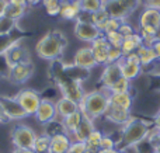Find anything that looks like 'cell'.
Returning a JSON list of instances; mask_svg holds the SVG:
<instances>
[{
  "instance_id": "obj_4",
  "label": "cell",
  "mask_w": 160,
  "mask_h": 153,
  "mask_svg": "<svg viewBox=\"0 0 160 153\" xmlns=\"http://www.w3.org/2000/svg\"><path fill=\"white\" fill-rule=\"evenodd\" d=\"M142 4L143 0H104L102 7L108 11L110 17L127 21L128 17L132 16Z\"/></svg>"
},
{
  "instance_id": "obj_5",
  "label": "cell",
  "mask_w": 160,
  "mask_h": 153,
  "mask_svg": "<svg viewBox=\"0 0 160 153\" xmlns=\"http://www.w3.org/2000/svg\"><path fill=\"white\" fill-rule=\"evenodd\" d=\"M11 143L17 149H32L37 134L32 128L27 125H16L11 129Z\"/></svg>"
},
{
  "instance_id": "obj_40",
  "label": "cell",
  "mask_w": 160,
  "mask_h": 153,
  "mask_svg": "<svg viewBox=\"0 0 160 153\" xmlns=\"http://www.w3.org/2000/svg\"><path fill=\"white\" fill-rule=\"evenodd\" d=\"M87 146H86V142H72L69 151L72 153H84Z\"/></svg>"
},
{
  "instance_id": "obj_15",
  "label": "cell",
  "mask_w": 160,
  "mask_h": 153,
  "mask_svg": "<svg viewBox=\"0 0 160 153\" xmlns=\"http://www.w3.org/2000/svg\"><path fill=\"white\" fill-rule=\"evenodd\" d=\"M104 118L107 121L112 124H117V125H125V124L129 121L131 118V111L129 110H125L122 107L118 106H114V104H108L107 110L104 112Z\"/></svg>"
},
{
  "instance_id": "obj_28",
  "label": "cell",
  "mask_w": 160,
  "mask_h": 153,
  "mask_svg": "<svg viewBox=\"0 0 160 153\" xmlns=\"http://www.w3.org/2000/svg\"><path fill=\"white\" fill-rule=\"evenodd\" d=\"M102 136H104V134H102L100 129H97V128L94 129V131L88 135L87 141H86V146H87L88 151L97 153V151L100 149V142H101Z\"/></svg>"
},
{
  "instance_id": "obj_35",
  "label": "cell",
  "mask_w": 160,
  "mask_h": 153,
  "mask_svg": "<svg viewBox=\"0 0 160 153\" xmlns=\"http://www.w3.org/2000/svg\"><path fill=\"white\" fill-rule=\"evenodd\" d=\"M25 11H27L25 7H20V6H14V4H10V3H8L7 8H6V11H4V16H7V17H10V18L18 21L21 17H24Z\"/></svg>"
},
{
  "instance_id": "obj_32",
  "label": "cell",
  "mask_w": 160,
  "mask_h": 153,
  "mask_svg": "<svg viewBox=\"0 0 160 153\" xmlns=\"http://www.w3.org/2000/svg\"><path fill=\"white\" fill-rule=\"evenodd\" d=\"M41 4L45 7L47 14L55 17V16H59L62 0H41Z\"/></svg>"
},
{
  "instance_id": "obj_53",
  "label": "cell",
  "mask_w": 160,
  "mask_h": 153,
  "mask_svg": "<svg viewBox=\"0 0 160 153\" xmlns=\"http://www.w3.org/2000/svg\"><path fill=\"white\" fill-rule=\"evenodd\" d=\"M66 153H72V152H70V151H68V152H66Z\"/></svg>"
},
{
  "instance_id": "obj_43",
  "label": "cell",
  "mask_w": 160,
  "mask_h": 153,
  "mask_svg": "<svg viewBox=\"0 0 160 153\" xmlns=\"http://www.w3.org/2000/svg\"><path fill=\"white\" fill-rule=\"evenodd\" d=\"M8 3H10V4H14V6H20V7L28 8L27 0H8Z\"/></svg>"
},
{
  "instance_id": "obj_52",
  "label": "cell",
  "mask_w": 160,
  "mask_h": 153,
  "mask_svg": "<svg viewBox=\"0 0 160 153\" xmlns=\"http://www.w3.org/2000/svg\"><path fill=\"white\" fill-rule=\"evenodd\" d=\"M158 39H160V28H159V32H158Z\"/></svg>"
},
{
  "instance_id": "obj_21",
  "label": "cell",
  "mask_w": 160,
  "mask_h": 153,
  "mask_svg": "<svg viewBox=\"0 0 160 153\" xmlns=\"http://www.w3.org/2000/svg\"><path fill=\"white\" fill-rule=\"evenodd\" d=\"M56 106V115H58V120L68 117V115L73 114L79 110V103L70 100L68 97H61L58 101L55 103Z\"/></svg>"
},
{
  "instance_id": "obj_1",
  "label": "cell",
  "mask_w": 160,
  "mask_h": 153,
  "mask_svg": "<svg viewBox=\"0 0 160 153\" xmlns=\"http://www.w3.org/2000/svg\"><path fill=\"white\" fill-rule=\"evenodd\" d=\"M150 124L146 121L141 120V118H133L131 117L125 125H122L121 129V139L117 143V149L118 151H128L135 146H138L142 141L148 138V134L150 131Z\"/></svg>"
},
{
  "instance_id": "obj_36",
  "label": "cell",
  "mask_w": 160,
  "mask_h": 153,
  "mask_svg": "<svg viewBox=\"0 0 160 153\" xmlns=\"http://www.w3.org/2000/svg\"><path fill=\"white\" fill-rule=\"evenodd\" d=\"M105 38L110 42V45L112 48H121L122 42H124V35H122L119 31H114V32L105 34Z\"/></svg>"
},
{
  "instance_id": "obj_7",
  "label": "cell",
  "mask_w": 160,
  "mask_h": 153,
  "mask_svg": "<svg viewBox=\"0 0 160 153\" xmlns=\"http://www.w3.org/2000/svg\"><path fill=\"white\" fill-rule=\"evenodd\" d=\"M75 35L78 37V39L83 42H93L94 39H97L98 37L102 35V32L90 21V20H83L79 18L76 20L75 24Z\"/></svg>"
},
{
  "instance_id": "obj_26",
  "label": "cell",
  "mask_w": 160,
  "mask_h": 153,
  "mask_svg": "<svg viewBox=\"0 0 160 153\" xmlns=\"http://www.w3.org/2000/svg\"><path fill=\"white\" fill-rule=\"evenodd\" d=\"M136 53L141 58V65L142 67L149 66V65H153L156 61H158V55L155 53V51L152 49V47H146V45H142L136 49Z\"/></svg>"
},
{
  "instance_id": "obj_8",
  "label": "cell",
  "mask_w": 160,
  "mask_h": 153,
  "mask_svg": "<svg viewBox=\"0 0 160 153\" xmlns=\"http://www.w3.org/2000/svg\"><path fill=\"white\" fill-rule=\"evenodd\" d=\"M58 84H59V87H61L62 97H68V98H70V100L76 101V103H80L82 98L84 97V94H86L82 89L80 81L69 79L68 76H65L63 79L58 80Z\"/></svg>"
},
{
  "instance_id": "obj_11",
  "label": "cell",
  "mask_w": 160,
  "mask_h": 153,
  "mask_svg": "<svg viewBox=\"0 0 160 153\" xmlns=\"http://www.w3.org/2000/svg\"><path fill=\"white\" fill-rule=\"evenodd\" d=\"M35 118L38 122L44 124V125L58 120L55 103H52V101L48 100V98H42L41 104H39L38 110H37V112H35Z\"/></svg>"
},
{
  "instance_id": "obj_47",
  "label": "cell",
  "mask_w": 160,
  "mask_h": 153,
  "mask_svg": "<svg viewBox=\"0 0 160 153\" xmlns=\"http://www.w3.org/2000/svg\"><path fill=\"white\" fill-rule=\"evenodd\" d=\"M118 149H98L97 153H117Z\"/></svg>"
},
{
  "instance_id": "obj_16",
  "label": "cell",
  "mask_w": 160,
  "mask_h": 153,
  "mask_svg": "<svg viewBox=\"0 0 160 153\" xmlns=\"http://www.w3.org/2000/svg\"><path fill=\"white\" fill-rule=\"evenodd\" d=\"M119 77H122L119 62H117V63H108L104 66V70H102L101 76H100V83H101L102 89L108 90Z\"/></svg>"
},
{
  "instance_id": "obj_33",
  "label": "cell",
  "mask_w": 160,
  "mask_h": 153,
  "mask_svg": "<svg viewBox=\"0 0 160 153\" xmlns=\"http://www.w3.org/2000/svg\"><path fill=\"white\" fill-rule=\"evenodd\" d=\"M88 16H90V21L93 22L98 30H100V27H101V25L104 24L108 18H110V14H108V11L105 10L104 7L100 8L98 11H96V13H93V14H88Z\"/></svg>"
},
{
  "instance_id": "obj_25",
  "label": "cell",
  "mask_w": 160,
  "mask_h": 153,
  "mask_svg": "<svg viewBox=\"0 0 160 153\" xmlns=\"http://www.w3.org/2000/svg\"><path fill=\"white\" fill-rule=\"evenodd\" d=\"M110 103L131 111V108L133 106V97L131 94V91L129 93H115V94H110Z\"/></svg>"
},
{
  "instance_id": "obj_19",
  "label": "cell",
  "mask_w": 160,
  "mask_h": 153,
  "mask_svg": "<svg viewBox=\"0 0 160 153\" xmlns=\"http://www.w3.org/2000/svg\"><path fill=\"white\" fill-rule=\"evenodd\" d=\"M82 13L79 0H65L61 4L59 17L62 20H78Z\"/></svg>"
},
{
  "instance_id": "obj_49",
  "label": "cell",
  "mask_w": 160,
  "mask_h": 153,
  "mask_svg": "<svg viewBox=\"0 0 160 153\" xmlns=\"http://www.w3.org/2000/svg\"><path fill=\"white\" fill-rule=\"evenodd\" d=\"M155 126H158V128H160V112H159V115L156 117V120H155Z\"/></svg>"
},
{
  "instance_id": "obj_29",
  "label": "cell",
  "mask_w": 160,
  "mask_h": 153,
  "mask_svg": "<svg viewBox=\"0 0 160 153\" xmlns=\"http://www.w3.org/2000/svg\"><path fill=\"white\" fill-rule=\"evenodd\" d=\"M17 25V21L7 16H0V37H10V34L14 31Z\"/></svg>"
},
{
  "instance_id": "obj_22",
  "label": "cell",
  "mask_w": 160,
  "mask_h": 153,
  "mask_svg": "<svg viewBox=\"0 0 160 153\" xmlns=\"http://www.w3.org/2000/svg\"><path fill=\"white\" fill-rule=\"evenodd\" d=\"M119 66H121L122 77L128 79L129 81L135 80V79L142 73V69H143L142 65L133 63V62H129V61H127V59H124V58L119 61Z\"/></svg>"
},
{
  "instance_id": "obj_18",
  "label": "cell",
  "mask_w": 160,
  "mask_h": 153,
  "mask_svg": "<svg viewBox=\"0 0 160 153\" xmlns=\"http://www.w3.org/2000/svg\"><path fill=\"white\" fill-rule=\"evenodd\" d=\"M138 27H156L160 28V10L156 8L143 7L142 13L139 14L138 20Z\"/></svg>"
},
{
  "instance_id": "obj_30",
  "label": "cell",
  "mask_w": 160,
  "mask_h": 153,
  "mask_svg": "<svg viewBox=\"0 0 160 153\" xmlns=\"http://www.w3.org/2000/svg\"><path fill=\"white\" fill-rule=\"evenodd\" d=\"M79 3H80L82 11L86 14L96 13V11H98L104 6V0H79Z\"/></svg>"
},
{
  "instance_id": "obj_13",
  "label": "cell",
  "mask_w": 160,
  "mask_h": 153,
  "mask_svg": "<svg viewBox=\"0 0 160 153\" xmlns=\"http://www.w3.org/2000/svg\"><path fill=\"white\" fill-rule=\"evenodd\" d=\"M32 72H34V67L31 65V62H22V63H17L10 67L8 77L14 83L22 84L32 76Z\"/></svg>"
},
{
  "instance_id": "obj_24",
  "label": "cell",
  "mask_w": 160,
  "mask_h": 153,
  "mask_svg": "<svg viewBox=\"0 0 160 153\" xmlns=\"http://www.w3.org/2000/svg\"><path fill=\"white\" fill-rule=\"evenodd\" d=\"M83 117H84V115L82 114V111L78 110V111L73 112V114H70V115H68V117L62 118L61 124H62V126H63L65 132H66V134H69V135H72L73 132L78 129V126L80 125Z\"/></svg>"
},
{
  "instance_id": "obj_46",
  "label": "cell",
  "mask_w": 160,
  "mask_h": 153,
  "mask_svg": "<svg viewBox=\"0 0 160 153\" xmlns=\"http://www.w3.org/2000/svg\"><path fill=\"white\" fill-rule=\"evenodd\" d=\"M8 6V0H0V16H3Z\"/></svg>"
},
{
  "instance_id": "obj_39",
  "label": "cell",
  "mask_w": 160,
  "mask_h": 153,
  "mask_svg": "<svg viewBox=\"0 0 160 153\" xmlns=\"http://www.w3.org/2000/svg\"><path fill=\"white\" fill-rule=\"evenodd\" d=\"M100 149H117V142L108 135H104L100 142Z\"/></svg>"
},
{
  "instance_id": "obj_17",
  "label": "cell",
  "mask_w": 160,
  "mask_h": 153,
  "mask_svg": "<svg viewBox=\"0 0 160 153\" xmlns=\"http://www.w3.org/2000/svg\"><path fill=\"white\" fill-rule=\"evenodd\" d=\"M72 136L66 132L55 134L51 136V148L49 153H66L72 145Z\"/></svg>"
},
{
  "instance_id": "obj_10",
  "label": "cell",
  "mask_w": 160,
  "mask_h": 153,
  "mask_svg": "<svg viewBox=\"0 0 160 153\" xmlns=\"http://www.w3.org/2000/svg\"><path fill=\"white\" fill-rule=\"evenodd\" d=\"M0 101H2L3 107H4L6 117H7L8 121H18L28 117L27 112L24 111V108L20 106L18 101L14 97H0Z\"/></svg>"
},
{
  "instance_id": "obj_2",
  "label": "cell",
  "mask_w": 160,
  "mask_h": 153,
  "mask_svg": "<svg viewBox=\"0 0 160 153\" xmlns=\"http://www.w3.org/2000/svg\"><path fill=\"white\" fill-rule=\"evenodd\" d=\"M108 104H110V91L105 89L94 90L84 94V97L79 103V110L84 117L97 120L100 117H104Z\"/></svg>"
},
{
  "instance_id": "obj_38",
  "label": "cell",
  "mask_w": 160,
  "mask_h": 153,
  "mask_svg": "<svg viewBox=\"0 0 160 153\" xmlns=\"http://www.w3.org/2000/svg\"><path fill=\"white\" fill-rule=\"evenodd\" d=\"M118 31L122 34V35H124V38H125V37H131L132 34L136 32L135 27H133V25L131 24L128 20H127V21H122V24H121V27H119Z\"/></svg>"
},
{
  "instance_id": "obj_41",
  "label": "cell",
  "mask_w": 160,
  "mask_h": 153,
  "mask_svg": "<svg viewBox=\"0 0 160 153\" xmlns=\"http://www.w3.org/2000/svg\"><path fill=\"white\" fill-rule=\"evenodd\" d=\"M143 7L160 10V0H143Z\"/></svg>"
},
{
  "instance_id": "obj_50",
  "label": "cell",
  "mask_w": 160,
  "mask_h": 153,
  "mask_svg": "<svg viewBox=\"0 0 160 153\" xmlns=\"http://www.w3.org/2000/svg\"><path fill=\"white\" fill-rule=\"evenodd\" d=\"M21 151H22V153H35L32 149H21Z\"/></svg>"
},
{
  "instance_id": "obj_54",
  "label": "cell",
  "mask_w": 160,
  "mask_h": 153,
  "mask_svg": "<svg viewBox=\"0 0 160 153\" xmlns=\"http://www.w3.org/2000/svg\"><path fill=\"white\" fill-rule=\"evenodd\" d=\"M62 2H65V0H62Z\"/></svg>"
},
{
  "instance_id": "obj_37",
  "label": "cell",
  "mask_w": 160,
  "mask_h": 153,
  "mask_svg": "<svg viewBox=\"0 0 160 153\" xmlns=\"http://www.w3.org/2000/svg\"><path fill=\"white\" fill-rule=\"evenodd\" d=\"M122 58H124V55H122L121 48H110V51H108V63H117Z\"/></svg>"
},
{
  "instance_id": "obj_9",
  "label": "cell",
  "mask_w": 160,
  "mask_h": 153,
  "mask_svg": "<svg viewBox=\"0 0 160 153\" xmlns=\"http://www.w3.org/2000/svg\"><path fill=\"white\" fill-rule=\"evenodd\" d=\"M73 65L83 70H90L94 66H97V62H96V58H94L91 47H83L76 51L75 56H73Z\"/></svg>"
},
{
  "instance_id": "obj_55",
  "label": "cell",
  "mask_w": 160,
  "mask_h": 153,
  "mask_svg": "<svg viewBox=\"0 0 160 153\" xmlns=\"http://www.w3.org/2000/svg\"><path fill=\"white\" fill-rule=\"evenodd\" d=\"M155 153H158V152H155Z\"/></svg>"
},
{
  "instance_id": "obj_14",
  "label": "cell",
  "mask_w": 160,
  "mask_h": 153,
  "mask_svg": "<svg viewBox=\"0 0 160 153\" xmlns=\"http://www.w3.org/2000/svg\"><path fill=\"white\" fill-rule=\"evenodd\" d=\"M90 47H91V49H93L97 65H104L105 66V65L108 63V51H110V48H111L110 42L107 41L105 35H101L97 39H94L90 44Z\"/></svg>"
},
{
  "instance_id": "obj_6",
  "label": "cell",
  "mask_w": 160,
  "mask_h": 153,
  "mask_svg": "<svg viewBox=\"0 0 160 153\" xmlns=\"http://www.w3.org/2000/svg\"><path fill=\"white\" fill-rule=\"evenodd\" d=\"M18 104L24 108V111L27 112V115H35L37 110H38L39 104L42 101V97L32 89H24L20 90L16 96H14Z\"/></svg>"
},
{
  "instance_id": "obj_31",
  "label": "cell",
  "mask_w": 160,
  "mask_h": 153,
  "mask_svg": "<svg viewBox=\"0 0 160 153\" xmlns=\"http://www.w3.org/2000/svg\"><path fill=\"white\" fill-rule=\"evenodd\" d=\"M132 81H129L128 79L125 77H119L112 86L108 89L110 94H115V93H129L131 91V87H132Z\"/></svg>"
},
{
  "instance_id": "obj_56",
  "label": "cell",
  "mask_w": 160,
  "mask_h": 153,
  "mask_svg": "<svg viewBox=\"0 0 160 153\" xmlns=\"http://www.w3.org/2000/svg\"><path fill=\"white\" fill-rule=\"evenodd\" d=\"M159 129H160V128H159Z\"/></svg>"
},
{
  "instance_id": "obj_3",
  "label": "cell",
  "mask_w": 160,
  "mask_h": 153,
  "mask_svg": "<svg viewBox=\"0 0 160 153\" xmlns=\"http://www.w3.org/2000/svg\"><path fill=\"white\" fill-rule=\"evenodd\" d=\"M66 38L59 31L45 34L35 45V53L45 61H56L66 48Z\"/></svg>"
},
{
  "instance_id": "obj_27",
  "label": "cell",
  "mask_w": 160,
  "mask_h": 153,
  "mask_svg": "<svg viewBox=\"0 0 160 153\" xmlns=\"http://www.w3.org/2000/svg\"><path fill=\"white\" fill-rule=\"evenodd\" d=\"M49 148H51V138L47 134L37 135L32 151L35 153H49Z\"/></svg>"
},
{
  "instance_id": "obj_42",
  "label": "cell",
  "mask_w": 160,
  "mask_h": 153,
  "mask_svg": "<svg viewBox=\"0 0 160 153\" xmlns=\"http://www.w3.org/2000/svg\"><path fill=\"white\" fill-rule=\"evenodd\" d=\"M124 59H127V61H129V62H133V63L141 65V58H139V55L136 52H132V53H129V55L124 56Z\"/></svg>"
},
{
  "instance_id": "obj_12",
  "label": "cell",
  "mask_w": 160,
  "mask_h": 153,
  "mask_svg": "<svg viewBox=\"0 0 160 153\" xmlns=\"http://www.w3.org/2000/svg\"><path fill=\"white\" fill-rule=\"evenodd\" d=\"M6 61H7L8 66H14L17 63H22V62H30V55H28L27 49L24 47L14 41L10 47L7 48V51L4 52Z\"/></svg>"
},
{
  "instance_id": "obj_51",
  "label": "cell",
  "mask_w": 160,
  "mask_h": 153,
  "mask_svg": "<svg viewBox=\"0 0 160 153\" xmlns=\"http://www.w3.org/2000/svg\"><path fill=\"white\" fill-rule=\"evenodd\" d=\"M84 153H94V152H91V151H88V149H86V152Z\"/></svg>"
},
{
  "instance_id": "obj_45",
  "label": "cell",
  "mask_w": 160,
  "mask_h": 153,
  "mask_svg": "<svg viewBox=\"0 0 160 153\" xmlns=\"http://www.w3.org/2000/svg\"><path fill=\"white\" fill-rule=\"evenodd\" d=\"M7 117H6V112H4V107H3L2 101H0V124L2 122H7Z\"/></svg>"
},
{
  "instance_id": "obj_23",
  "label": "cell",
  "mask_w": 160,
  "mask_h": 153,
  "mask_svg": "<svg viewBox=\"0 0 160 153\" xmlns=\"http://www.w3.org/2000/svg\"><path fill=\"white\" fill-rule=\"evenodd\" d=\"M142 45H143V38H142V35L138 31H136L135 34H132L131 37H125L124 42H122V45H121L122 55L127 56L132 52H136V49H138L139 47H142Z\"/></svg>"
},
{
  "instance_id": "obj_34",
  "label": "cell",
  "mask_w": 160,
  "mask_h": 153,
  "mask_svg": "<svg viewBox=\"0 0 160 153\" xmlns=\"http://www.w3.org/2000/svg\"><path fill=\"white\" fill-rule=\"evenodd\" d=\"M122 21L118 18H114V17H110V18L107 20V21L104 22V24L100 27V31L102 32V35H105V34H110V32H114V31H118L119 27H121Z\"/></svg>"
},
{
  "instance_id": "obj_20",
  "label": "cell",
  "mask_w": 160,
  "mask_h": 153,
  "mask_svg": "<svg viewBox=\"0 0 160 153\" xmlns=\"http://www.w3.org/2000/svg\"><path fill=\"white\" fill-rule=\"evenodd\" d=\"M94 129H96V126H94V120H91V118H88V117H83L82 122H80V125L78 126V129L70 135L72 141L73 142H86L88 135H90Z\"/></svg>"
},
{
  "instance_id": "obj_48",
  "label": "cell",
  "mask_w": 160,
  "mask_h": 153,
  "mask_svg": "<svg viewBox=\"0 0 160 153\" xmlns=\"http://www.w3.org/2000/svg\"><path fill=\"white\" fill-rule=\"evenodd\" d=\"M27 3H28V6H35L38 3H41V0H27Z\"/></svg>"
},
{
  "instance_id": "obj_44",
  "label": "cell",
  "mask_w": 160,
  "mask_h": 153,
  "mask_svg": "<svg viewBox=\"0 0 160 153\" xmlns=\"http://www.w3.org/2000/svg\"><path fill=\"white\" fill-rule=\"evenodd\" d=\"M152 49L155 51V53L158 55V58L160 59V39H156L152 45Z\"/></svg>"
}]
</instances>
